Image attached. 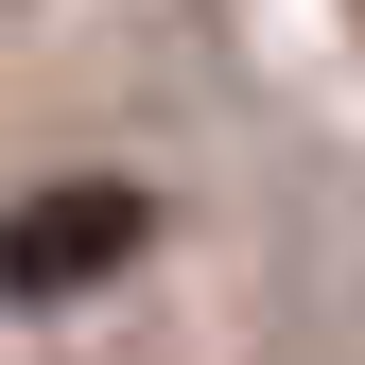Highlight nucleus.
<instances>
[{"label":"nucleus","instance_id":"f257e3e1","mask_svg":"<svg viewBox=\"0 0 365 365\" xmlns=\"http://www.w3.org/2000/svg\"><path fill=\"white\" fill-rule=\"evenodd\" d=\"M140 261V192H35L0 226V296H70V279H122Z\"/></svg>","mask_w":365,"mask_h":365}]
</instances>
